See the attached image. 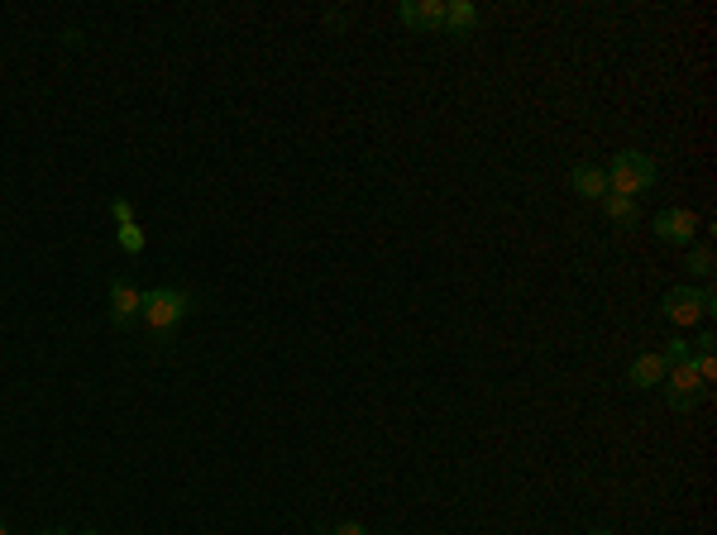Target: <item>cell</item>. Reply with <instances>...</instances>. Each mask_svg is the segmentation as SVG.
I'll return each mask as SVG.
<instances>
[{
    "instance_id": "6da1fadb",
    "label": "cell",
    "mask_w": 717,
    "mask_h": 535,
    "mask_svg": "<svg viewBox=\"0 0 717 535\" xmlns=\"http://www.w3.org/2000/svg\"><path fill=\"white\" fill-rule=\"evenodd\" d=\"M655 177H660V168H655L651 153L627 149V153H617V158H612L608 192L612 196H631V201H636L641 192H651V187H655Z\"/></svg>"
},
{
    "instance_id": "7a4b0ae2",
    "label": "cell",
    "mask_w": 717,
    "mask_h": 535,
    "mask_svg": "<svg viewBox=\"0 0 717 535\" xmlns=\"http://www.w3.org/2000/svg\"><path fill=\"white\" fill-rule=\"evenodd\" d=\"M192 311V297L187 292H177V287H158V292H144V301H139V316L149 321V330H158V335H168L182 316Z\"/></svg>"
},
{
    "instance_id": "3957f363",
    "label": "cell",
    "mask_w": 717,
    "mask_h": 535,
    "mask_svg": "<svg viewBox=\"0 0 717 535\" xmlns=\"http://www.w3.org/2000/svg\"><path fill=\"white\" fill-rule=\"evenodd\" d=\"M717 311V297H713V287H670L665 292V316H670L674 325H694V321H703V316H713Z\"/></svg>"
},
{
    "instance_id": "277c9868",
    "label": "cell",
    "mask_w": 717,
    "mask_h": 535,
    "mask_svg": "<svg viewBox=\"0 0 717 535\" xmlns=\"http://www.w3.org/2000/svg\"><path fill=\"white\" fill-rule=\"evenodd\" d=\"M665 392H670V407L674 411H694L698 407V392H703V383H698V373H694V359L689 364H670L665 368Z\"/></svg>"
},
{
    "instance_id": "5b68a950",
    "label": "cell",
    "mask_w": 717,
    "mask_h": 535,
    "mask_svg": "<svg viewBox=\"0 0 717 535\" xmlns=\"http://www.w3.org/2000/svg\"><path fill=\"white\" fill-rule=\"evenodd\" d=\"M402 24L421 34H445V0H402Z\"/></svg>"
},
{
    "instance_id": "8992f818",
    "label": "cell",
    "mask_w": 717,
    "mask_h": 535,
    "mask_svg": "<svg viewBox=\"0 0 717 535\" xmlns=\"http://www.w3.org/2000/svg\"><path fill=\"white\" fill-rule=\"evenodd\" d=\"M651 230H655L660 239H665V244H694L698 220H694V211H684V206H670V211L655 215Z\"/></svg>"
},
{
    "instance_id": "52a82bcc",
    "label": "cell",
    "mask_w": 717,
    "mask_h": 535,
    "mask_svg": "<svg viewBox=\"0 0 717 535\" xmlns=\"http://www.w3.org/2000/svg\"><path fill=\"white\" fill-rule=\"evenodd\" d=\"M139 301H144V292H139L134 282L115 278V282H110V321H115V325H130L134 316H139Z\"/></svg>"
},
{
    "instance_id": "ba28073f",
    "label": "cell",
    "mask_w": 717,
    "mask_h": 535,
    "mask_svg": "<svg viewBox=\"0 0 717 535\" xmlns=\"http://www.w3.org/2000/svg\"><path fill=\"white\" fill-rule=\"evenodd\" d=\"M569 187H574L579 196H588V201H603V196H608V172L579 163V168L569 172Z\"/></svg>"
},
{
    "instance_id": "9c48e42d",
    "label": "cell",
    "mask_w": 717,
    "mask_h": 535,
    "mask_svg": "<svg viewBox=\"0 0 717 535\" xmlns=\"http://www.w3.org/2000/svg\"><path fill=\"white\" fill-rule=\"evenodd\" d=\"M665 359L660 354H641V359H631V368H627V378H631V387H660L665 383Z\"/></svg>"
},
{
    "instance_id": "30bf717a",
    "label": "cell",
    "mask_w": 717,
    "mask_h": 535,
    "mask_svg": "<svg viewBox=\"0 0 717 535\" xmlns=\"http://www.w3.org/2000/svg\"><path fill=\"white\" fill-rule=\"evenodd\" d=\"M478 24V10L469 0H445V34H469Z\"/></svg>"
},
{
    "instance_id": "8fae6325",
    "label": "cell",
    "mask_w": 717,
    "mask_h": 535,
    "mask_svg": "<svg viewBox=\"0 0 717 535\" xmlns=\"http://www.w3.org/2000/svg\"><path fill=\"white\" fill-rule=\"evenodd\" d=\"M603 211H608L612 225H636V201L631 196H603Z\"/></svg>"
},
{
    "instance_id": "7c38bea8",
    "label": "cell",
    "mask_w": 717,
    "mask_h": 535,
    "mask_svg": "<svg viewBox=\"0 0 717 535\" xmlns=\"http://www.w3.org/2000/svg\"><path fill=\"white\" fill-rule=\"evenodd\" d=\"M115 239H120V249H125V254H144V230H139V225H120V230H115Z\"/></svg>"
},
{
    "instance_id": "4fadbf2b",
    "label": "cell",
    "mask_w": 717,
    "mask_h": 535,
    "mask_svg": "<svg viewBox=\"0 0 717 535\" xmlns=\"http://www.w3.org/2000/svg\"><path fill=\"white\" fill-rule=\"evenodd\" d=\"M689 273L708 278V273H713V249H703V244H698L694 254H689Z\"/></svg>"
},
{
    "instance_id": "5bb4252c",
    "label": "cell",
    "mask_w": 717,
    "mask_h": 535,
    "mask_svg": "<svg viewBox=\"0 0 717 535\" xmlns=\"http://www.w3.org/2000/svg\"><path fill=\"white\" fill-rule=\"evenodd\" d=\"M694 373H698V383H713L717 378V359H713V349H703L694 359Z\"/></svg>"
},
{
    "instance_id": "9a60e30c",
    "label": "cell",
    "mask_w": 717,
    "mask_h": 535,
    "mask_svg": "<svg viewBox=\"0 0 717 535\" xmlns=\"http://www.w3.org/2000/svg\"><path fill=\"white\" fill-rule=\"evenodd\" d=\"M660 359H665V364H689V359H694V344H689V340H674L670 349L660 354Z\"/></svg>"
},
{
    "instance_id": "2e32d148",
    "label": "cell",
    "mask_w": 717,
    "mask_h": 535,
    "mask_svg": "<svg viewBox=\"0 0 717 535\" xmlns=\"http://www.w3.org/2000/svg\"><path fill=\"white\" fill-rule=\"evenodd\" d=\"M110 215H115V220H120V225H130V220H134L130 201H110Z\"/></svg>"
},
{
    "instance_id": "e0dca14e",
    "label": "cell",
    "mask_w": 717,
    "mask_h": 535,
    "mask_svg": "<svg viewBox=\"0 0 717 535\" xmlns=\"http://www.w3.org/2000/svg\"><path fill=\"white\" fill-rule=\"evenodd\" d=\"M330 535H369V531H364L359 521H340V526H335V531H330Z\"/></svg>"
},
{
    "instance_id": "ac0fdd59",
    "label": "cell",
    "mask_w": 717,
    "mask_h": 535,
    "mask_svg": "<svg viewBox=\"0 0 717 535\" xmlns=\"http://www.w3.org/2000/svg\"><path fill=\"white\" fill-rule=\"evenodd\" d=\"M593 535H617V531H593Z\"/></svg>"
},
{
    "instance_id": "d6986e66",
    "label": "cell",
    "mask_w": 717,
    "mask_h": 535,
    "mask_svg": "<svg viewBox=\"0 0 717 535\" xmlns=\"http://www.w3.org/2000/svg\"><path fill=\"white\" fill-rule=\"evenodd\" d=\"M44 535H67V531H44Z\"/></svg>"
},
{
    "instance_id": "ffe728a7",
    "label": "cell",
    "mask_w": 717,
    "mask_h": 535,
    "mask_svg": "<svg viewBox=\"0 0 717 535\" xmlns=\"http://www.w3.org/2000/svg\"><path fill=\"white\" fill-rule=\"evenodd\" d=\"M82 535H101V531H82Z\"/></svg>"
},
{
    "instance_id": "44dd1931",
    "label": "cell",
    "mask_w": 717,
    "mask_h": 535,
    "mask_svg": "<svg viewBox=\"0 0 717 535\" xmlns=\"http://www.w3.org/2000/svg\"><path fill=\"white\" fill-rule=\"evenodd\" d=\"M0 535H10V531H5V526H0Z\"/></svg>"
}]
</instances>
